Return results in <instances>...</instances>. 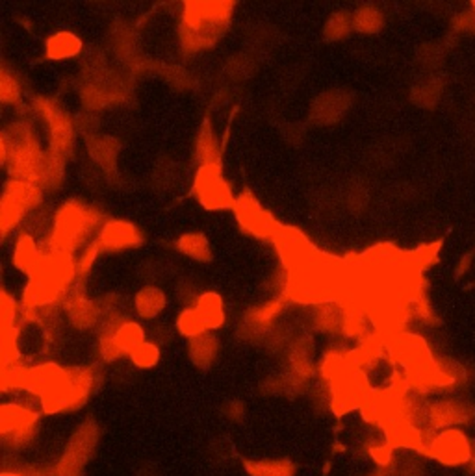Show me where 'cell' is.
<instances>
[{
  "mask_svg": "<svg viewBox=\"0 0 475 476\" xmlns=\"http://www.w3.org/2000/svg\"><path fill=\"white\" fill-rule=\"evenodd\" d=\"M69 323L78 330H90L103 321V310L92 298L85 296L84 287L73 286L62 300Z\"/></svg>",
  "mask_w": 475,
  "mask_h": 476,
  "instance_id": "12",
  "label": "cell"
},
{
  "mask_svg": "<svg viewBox=\"0 0 475 476\" xmlns=\"http://www.w3.org/2000/svg\"><path fill=\"white\" fill-rule=\"evenodd\" d=\"M171 337H173V328H169L167 325H158V326L153 328L149 339L154 341L156 345H160V347H162V345L171 341Z\"/></svg>",
  "mask_w": 475,
  "mask_h": 476,
  "instance_id": "30",
  "label": "cell"
},
{
  "mask_svg": "<svg viewBox=\"0 0 475 476\" xmlns=\"http://www.w3.org/2000/svg\"><path fill=\"white\" fill-rule=\"evenodd\" d=\"M220 355V337L213 332L188 341V358L199 369H208Z\"/></svg>",
  "mask_w": 475,
  "mask_h": 476,
  "instance_id": "18",
  "label": "cell"
},
{
  "mask_svg": "<svg viewBox=\"0 0 475 476\" xmlns=\"http://www.w3.org/2000/svg\"><path fill=\"white\" fill-rule=\"evenodd\" d=\"M101 213L80 200H67L58 208L51 223V248L56 254L80 252L90 243V238L95 239L101 225Z\"/></svg>",
  "mask_w": 475,
  "mask_h": 476,
  "instance_id": "2",
  "label": "cell"
},
{
  "mask_svg": "<svg viewBox=\"0 0 475 476\" xmlns=\"http://www.w3.org/2000/svg\"><path fill=\"white\" fill-rule=\"evenodd\" d=\"M34 112L49 126V151L60 158H67L74 147V126L71 117L47 99H37Z\"/></svg>",
  "mask_w": 475,
  "mask_h": 476,
  "instance_id": "10",
  "label": "cell"
},
{
  "mask_svg": "<svg viewBox=\"0 0 475 476\" xmlns=\"http://www.w3.org/2000/svg\"><path fill=\"white\" fill-rule=\"evenodd\" d=\"M43 257H45V254L39 250L34 234L25 232L17 238L14 252H12V264L15 269L32 277L39 269Z\"/></svg>",
  "mask_w": 475,
  "mask_h": 476,
  "instance_id": "17",
  "label": "cell"
},
{
  "mask_svg": "<svg viewBox=\"0 0 475 476\" xmlns=\"http://www.w3.org/2000/svg\"><path fill=\"white\" fill-rule=\"evenodd\" d=\"M0 476H26L23 471H12V469H5L3 472H0Z\"/></svg>",
  "mask_w": 475,
  "mask_h": 476,
  "instance_id": "32",
  "label": "cell"
},
{
  "mask_svg": "<svg viewBox=\"0 0 475 476\" xmlns=\"http://www.w3.org/2000/svg\"><path fill=\"white\" fill-rule=\"evenodd\" d=\"M423 456L439 461L444 467L471 465L475 445L462 428H444L427 434Z\"/></svg>",
  "mask_w": 475,
  "mask_h": 476,
  "instance_id": "5",
  "label": "cell"
},
{
  "mask_svg": "<svg viewBox=\"0 0 475 476\" xmlns=\"http://www.w3.org/2000/svg\"><path fill=\"white\" fill-rule=\"evenodd\" d=\"M23 472L26 476H58L56 469H49V467H26Z\"/></svg>",
  "mask_w": 475,
  "mask_h": 476,
  "instance_id": "31",
  "label": "cell"
},
{
  "mask_svg": "<svg viewBox=\"0 0 475 476\" xmlns=\"http://www.w3.org/2000/svg\"><path fill=\"white\" fill-rule=\"evenodd\" d=\"M193 197L208 211L233 209L236 195L223 175L222 161H210L197 167L193 186Z\"/></svg>",
  "mask_w": 475,
  "mask_h": 476,
  "instance_id": "6",
  "label": "cell"
},
{
  "mask_svg": "<svg viewBox=\"0 0 475 476\" xmlns=\"http://www.w3.org/2000/svg\"><path fill=\"white\" fill-rule=\"evenodd\" d=\"M84 43L71 30H58L51 34L45 41V56L51 62H67L82 54Z\"/></svg>",
  "mask_w": 475,
  "mask_h": 476,
  "instance_id": "16",
  "label": "cell"
},
{
  "mask_svg": "<svg viewBox=\"0 0 475 476\" xmlns=\"http://www.w3.org/2000/svg\"><path fill=\"white\" fill-rule=\"evenodd\" d=\"M233 211L242 230L256 239H273L281 227L273 215L258 202V199L251 191H242L240 195H236Z\"/></svg>",
  "mask_w": 475,
  "mask_h": 476,
  "instance_id": "9",
  "label": "cell"
},
{
  "mask_svg": "<svg viewBox=\"0 0 475 476\" xmlns=\"http://www.w3.org/2000/svg\"><path fill=\"white\" fill-rule=\"evenodd\" d=\"M99 254H101V250H99V247H97V243H95L94 239H92L88 245H85V247H84V248L78 252V256L74 257V264H76V275H78V278L85 277V275H88V273L92 271L94 264L97 262Z\"/></svg>",
  "mask_w": 475,
  "mask_h": 476,
  "instance_id": "28",
  "label": "cell"
},
{
  "mask_svg": "<svg viewBox=\"0 0 475 476\" xmlns=\"http://www.w3.org/2000/svg\"><path fill=\"white\" fill-rule=\"evenodd\" d=\"M471 10L475 12V0H473V3H471Z\"/></svg>",
  "mask_w": 475,
  "mask_h": 476,
  "instance_id": "34",
  "label": "cell"
},
{
  "mask_svg": "<svg viewBox=\"0 0 475 476\" xmlns=\"http://www.w3.org/2000/svg\"><path fill=\"white\" fill-rule=\"evenodd\" d=\"M382 14L373 6L359 8L353 14V30L361 34H377L382 28Z\"/></svg>",
  "mask_w": 475,
  "mask_h": 476,
  "instance_id": "25",
  "label": "cell"
},
{
  "mask_svg": "<svg viewBox=\"0 0 475 476\" xmlns=\"http://www.w3.org/2000/svg\"><path fill=\"white\" fill-rule=\"evenodd\" d=\"M175 248L179 250V254L199 264H206L212 259V245L203 232H184L175 241Z\"/></svg>",
  "mask_w": 475,
  "mask_h": 476,
  "instance_id": "19",
  "label": "cell"
},
{
  "mask_svg": "<svg viewBox=\"0 0 475 476\" xmlns=\"http://www.w3.org/2000/svg\"><path fill=\"white\" fill-rule=\"evenodd\" d=\"M193 308L201 316L208 332H215L225 326L227 323V310L223 296L215 291H203L195 296Z\"/></svg>",
  "mask_w": 475,
  "mask_h": 476,
  "instance_id": "15",
  "label": "cell"
},
{
  "mask_svg": "<svg viewBox=\"0 0 475 476\" xmlns=\"http://www.w3.org/2000/svg\"><path fill=\"white\" fill-rule=\"evenodd\" d=\"M245 471L249 476H293L295 465L288 458H264L247 460Z\"/></svg>",
  "mask_w": 475,
  "mask_h": 476,
  "instance_id": "20",
  "label": "cell"
},
{
  "mask_svg": "<svg viewBox=\"0 0 475 476\" xmlns=\"http://www.w3.org/2000/svg\"><path fill=\"white\" fill-rule=\"evenodd\" d=\"M471 469L475 471V456H473V461H471Z\"/></svg>",
  "mask_w": 475,
  "mask_h": 476,
  "instance_id": "33",
  "label": "cell"
},
{
  "mask_svg": "<svg viewBox=\"0 0 475 476\" xmlns=\"http://www.w3.org/2000/svg\"><path fill=\"white\" fill-rule=\"evenodd\" d=\"M195 158L199 165L210 163V161H220V141H218V136H215L213 132V126L210 124V121L203 122L199 134H197Z\"/></svg>",
  "mask_w": 475,
  "mask_h": 476,
  "instance_id": "22",
  "label": "cell"
},
{
  "mask_svg": "<svg viewBox=\"0 0 475 476\" xmlns=\"http://www.w3.org/2000/svg\"><path fill=\"white\" fill-rule=\"evenodd\" d=\"M95 385L97 371L94 367H64L43 362L28 367L25 393L35 397L41 413L58 415L84 408Z\"/></svg>",
  "mask_w": 475,
  "mask_h": 476,
  "instance_id": "1",
  "label": "cell"
},
{
  "mask_svg": "<svg viewBox=\"0 0 475 476\" xmlns=\"http://www.w3.org/2000/svg\"><path fill=\"white\" fill-rule=\"evenodd\" d=\"M43 200V189L28 180L10 179L5 186L3 199H0V225L3 234L19 227L28 211H34Z\"/></svg>",
  "mask_w": 475,
  "mask_h": 476,
  "instance_id": "7",
  "label": "cell"
},
{
  "mask_svg": "<svg viewBox=\"0 0 475 476\" xmlns=\"http://www.w3.org/2000/svg\"><path fill=\"white\" fill-rule=\"evenodd\" d=\"M351 30H353V15L348 12H336L327 19L323 32H325V39L338 41L348 37Z\"/></svg>",
  "mask_w": 475,
  "mask_h": 476,
  "instance_id": "26",
  "label": "cell"
},
{
  "mask_svg": "<svg viewBox=\"0 0 475 476\" xmlns=\"http://www.w3.org/2000/svg\"><path fill=\"white\" fill-rule=\"evenodd\" d=\"M167 293L160 286H142L133 298V308L134 314L143 321H154L158 319L165 308H167Z\"/></svg>",
  "mask_w": 475,
  "mask_h": 476,
  "instance_id": "14",
  "label": "cell"
},
{
  "mask_svg": "<svg viewBox=\"0 0 475 476\" xmlns=\"http://www.w3.org/2000/svg\"><path fill=\"white\" fill-rule=\"evenodd\" d=\"M0 99L5 104H15L21 99V83L8 69L0 73Z\"/></svg>",
  "mask_w": 475,
  "mask_h": 476,
  "instance_id": "27",
  "label": "cell"
},
{
  "mask_svg": "<svg viewBox=\"0 0 475 476\" xmlns=\"http://www.w3.org/2000/svg\"><path fill=\"white\" fill-rule=\"evenodd\" d=\"M41 410L19 401H6L0 406V438L5 447L19 451L28 447L39 428Z\"/></svg>",
  "mask_w": 475,
  "mask_h": 476,
  "instance_id": "4",
  "label": "cell"
},
{
  "mask_svg": "<svg viewBox=\"0 0 475 476\" xmlns=\"http://www.w3.org/2000/svg\"><path fill=\"white\" fill-rule=\"evenodd\" d=\"M175 330H177V334H181V335L186 337L188 341H190V339H195V337H199V335L208 334V330H206L201 316H199L197 310L193 308V305L184 306V308L181 310V314H179L177 319H175Z\"/></svg>",
  "mask_w": 475,
  "mask_h": 476,
  "instance_id": "23",
  "label": "cell"
},
{
  "mask_svg": "<svg viewBox=\"0 0 475 476\" xmlns=\"http://www.w3.org/2000/svg\"><path fill=\"white\" fill-rule=\"evenodd\" d=\"M471 417L470 404L457 399H440L425 408V426L430 432L444 428H460Z\"/></svg>",
  "mask_w": 475,
  "mask_h": 476,
  "instance_id": "13",
  "label": "cell"
},
{
  "mask_svg": "<svg viewBox=\"0 0 475 476\" xmlns=\"http://www.w3.org/2000/svg\"><path fill=\"white\" fill-rule=\"evenodd\" d=\"M234 10V3H186L181 39L188 51H204L215 45Z\"/></svg>",
  "mask_w": 475,
  "mask_h": 476,
  "instance_id": "3",
  "label": "cell"
},
{
  "mask_svg": "<svg viewBox=\"0 0 475 476\" xmlns=\"http://www.w3.org/2000/svg\"><path fill=\"white\" fill-rule=\"evenodd\" d=\"M160 358H162V349L160 345H156L154 341L147 339L145 343H142L140 347L136 351L131 353V356H128V360L133 362L134 367L142 369V371H149V369H154L158 364H160Z\"/></svg>",
  "mask_w": 475,
  "mask_h": 476,
  "instance_id": "24",
  "label": "cell"
},
{
  "mask_svg": "<svg viewBox=\"0 0 475 476\" xmlns=\"http://www.w3.org/2000/svg\"><path fill=\"white\" fill-rule=\"evenodd\" d=\"M99 443V424L92 419H85L73 432L64 454L56 463L58 476H84L85 465L92 460Z\"/></svg>",
  "mask_w": 475,
  "mask_h": 476,
  "instance_id": "8",
  "label": "cell"
},
{
  "mask_svg": "<svg viewBox=\"0 0 475 476\" xmlns=\"http://www.w3.org/2000/svg\"><path fill=\"white\" fill-rule=\"evenodd\" d=\"M375 476H382V474H375Z\"/></svg>",
  "mask_w": 475,
  "mask_h": 476,
  "instance_id": "35",
  "label": "cell"
},
{
  "mask_svg": "<svg viewBox=\"0 0 475 476\" xmlns=\"http://www.w3.org/2000/svg\"><path fill=\"white\" fill-rule=\"evenodd\" d=\"M88 154L97 161L103 169L114 170L119 154V143L110 136H88Z\"/></svg>",
  "mask_w": 475,
  "mask_h": 476,
  "instance_id": "21",
  "label": "cell"
},
{
  "mask_svg": "<svg viewBox=\"0 0 475 476\" xmlns=\"http://www.w3.org/2000/svg\"><path fill=\"white\" fill-rule=\"evenodd\" d=\"M394 452H396V449H394L391 443H388L386 440L373 442V443L368 447L370 458H371L381 469H388V467H391V465L394 463V460H396Z\"/></svg>",
  "mask_w": 475,
  "mask_h": 476,
  "instance_id": "29",
  "label": "cell"
},
{
  "mask_svg": "<svg viewBox=\"0 0 475 476\" xmlns=\"http://www.w3.org/2000/svg\"><path fill=\"white\" fill-rule=\"evenodd\" d=\"M94 241L97 243L101 252L114 254V252H124V250L142 247L143 234L140 227L134 225L133 221L114 218V219H106L101 225Z\"/></svg>",
  "mask_w": 475,
  "mask_h": 476,
  "instance_id": "11",
  "label": "cell"
}]
</instances>
